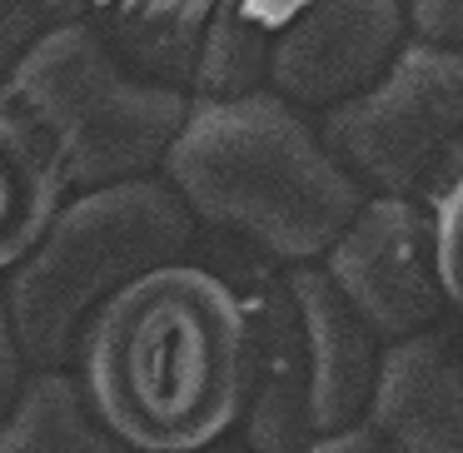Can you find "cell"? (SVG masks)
Returning <instances> with one entry per match:
<instances>
[{"mask_svg": "<svg viewBox=\"0 0 463 453\" xmlns=\"http://www.w3.org/2000/svg\"><path fill=\"white\" fill-rule=\"evenodd\" d=\"M369 423L399 453H463V339L429 329L383 349Z\"/></svg>", "mask_w": 463, "mask_h": 453, "instance_id": "10", "label": "cell"}, {"mask_svg": "<svg viewBox=\"0 0 463 453\" xmlns=\"http://www.w3.org/2000/svg\"><path fill=\"white\" fill-rule=\"evenodd\" d=\"M80 383L135 453H204L250 409V314L210 264H170L90 324Z\"/></svg>", "mask_w": 463, "mask_h": 453, "instance_id": "1", "label": "cell"}, {"mask_svg": "<svg viewBox=\"0 0 463 453\" xmlns=\"http://www.w3.org/2000/svg\"><path fill=\"white\" fill-rule=\"evenodd\" d=\"M85 15H90V5H5V21H0L5 75H11L51 31H61V25H71V21H85Z\"/></svg>", "mask_w": 463, "mask_h": 453, "instance_id": "15", "label": "cell"}, {"mask_svg": "<svg viewBox=\"0 0 463 453\" xmlns=\"http://www.w3.org/2000/svg\"><path fill=\"white\" fill-rule=\"evenodd\" d=\"M409 45V5L354 0V5H304L274 31L269 90L294 110H339L369 95Z\"/></svg>", "mask_w": 463, "mask_h": 453, "instance_id": "8", "label": "cell"}, {"mask_svg": "<svg viewBox=\"0 0 463 453\" xmlns=\"http://www.w3.org/2000/svg\"><path fill=\"white\" fill-rule=\"evenodd\" d=\"M214 5L184 0V5H95L90 25L110 41V51L130 65L140 80L175 95H194L204 35H210Z\"/></svg>", "mask_w": 463, "mask_h": 453, "instance_id": "11", "label": "cell"}, {"mask_svg": "<svg viewBox=\"0 0 463 453\" xmlns=\"http://www.w3.org/2000/svg\"><path fill=\"white\" fill-rule=\"evenodd\" d=\"M0 453H135L95 413L75 373H25V393L5 413Z\"/></svg>", "mask_w": 463, "mask_h": 453, "instance_id": "12", "label": "cell"}, {"mask_svg": "<svg viewBox=\"0 0 463 453\" xmlns=\"http://www.w3.org/2000/svg\"><path fill=\"white\" fill-rule=\"evenodd\" d=\"M319 135L373 200L439 210L463 180V55L409 41L369 95L324 115Z\"/></svg>", "mask_w": 463, "mask_h": 453, "instance_id": "5", "label": "cell"}, {"mask_svg": "<svg viewBox=\"0 0 463 453\" xmlns=\"http://www.w3.org/2000/svg\"><path fill=\"white\" fill-rule=\"evenodd\" d=\"M439 224V274H443V294L449 309L463 319V180L449 190V200L433 210Z\"/></svg>", "mask_w": 463, "mask_h": 453, "instance_id": "16", "label": "cell"}, {"mask_svg": "<svg viewBox=\"0 0 463 453\" xmlns=\"http://www.w3.org/2000/svg\"><path fill=\"white\" fill-rule=\"evenodd\" d=\"M194 115L190 95L140 80L100 31L71 21L51 31L11 75L0 120L15 125L61 170L71 194L155 180Z\"/></svg>", "mask_w": 463, "mask_h": 453, "instance_id": "3", "label": "cell"}, {"mask_svg": "<svg viewBox=\"0 0 463 453\" xmlns=\"http://www.w3.org/2000/svg\"><path fill=\"white\" fill-rule=\"evenodd\" d=\"M220 274L234 284L250 314V409L244 443L250 453H304L314 448L309 413V339L304 314L289 289V269L260 254L224 244Z\"/></svg>", "mask_w": 463, "mask_h": 453, "instance_id": "7", "label": "cell"}, {"mask_svg": "<svg viewBox=\"0 0 463 453\" xmlns=\"http://www.w3.org/2000/svg\"><path fill=\"white\" fill-rule=\"evenodd\" d=\"M289 289L304 314L309 339V413L314 439H334L344 429L369 423L373 393L383 373V344L369 334V324L349 309L339 284L324 264L289 269Z\"/></svg>", "mask_w": 463, "mask_h": 453, "instance_id": "9", "label": "cell"}, {"mask_svg": "<svg viewBox=\"0 0 463 453\" xmlns=\"http://www.w3.org/2000/svg\"><path fill=\"white\" fill-rule=\"evenodd\" d=\"M409 35L429 51L463 55V0H419L409 5Z\"/></svg>", "mask_w": 463, "mask_h": 453, "instance_id": "17", "label": "cell"}, {"mask_svg": "<svg viewBox=\"0 0 463 453\" xmlns=\"http://www.w3.org/2000/svg\"><path fill=\"white\" fill-rule=\"evenodd\" d=\"M194 224L190 204L165 180L115 184L65 204L41 250L5 274V334L31 373H71L90 324L125 289L184 264Z\"/></svg>", "mask_w": 463, "mask_h": 453, "instance_id": "4", "label": "cell"}, {"mask_svg": "<svg viewBox=\"0 0 463 453\" xmlns=\"http://www.w3.org/2000/svg\"><path fill=\"white\" fill-rule=\"evenodd\" d=\"M279 21L269 25L250 5H214L190 100L194 105H240V100H254V95L269 90L274 31H279Z\"/></svg>", "mask_w": 463, "mask_h": 453, "instance_id": "14", "label": "cell"}, {"mask_svg": "<svg viewBox=\"0 0 463 453\" xmlns=\"http://www.w3.org/2000/svg\"><path fill=\"white\" fill-rule=\"evenodd\" d=\"M0 200H5V210H0V260L11 274L41 250V240L55 230V220L65 214V204L75 194L61 180V170L5 120H0Z\"/></svg>", "mask_w": 463, "mask_h": 453, "instance_id": "13", "label": "cell"}, {"mask_svg": "<svg viewBox=\"0 0 463 453\" xmlns=\"http://www.w3.org/2000/svg\"><path fill=\"white\" fill-rule=\"evenodd\" d=\"M304 453H399V448H393L373 423H359V429H344V433H334V439H319Z\"/></svg>", "mask_w": 463, "mask_h": 453, "instance_id": "18", "label": "cell"}, {"mask_svg": "<svg viewBox=\"0 0 463 453\" xmlns=\"http://www.w3.org/2000/svg\"><path fill=\"white\" fill-rule=\"evenodd\" d=\"M324 269L383 349L439 329V314L449 309L439 274V224L433 210L409 200H369Z\"/></svg>", "mask_w": 463, "mask_h": 453, "instance_id": "6", "label": "cell"}, {"mask_svg": "<svg viewBox=\"0 0 463 453\" xmlns=\"http://www.w3.org/2000/svg\"><path fill=\"white\" fill-rule=\"evenodd\" d=\"M165 184L220 240L279 264H324L373 200L324 135L274 90L240 105H194Z\"/></svg>", "mask_w": 463, "mask_h": 453, "instance_id": "2", "label": "cell"}]
</instances>
